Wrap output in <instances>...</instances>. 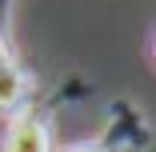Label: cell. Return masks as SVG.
Returning a JSON list of instances; mask_svg holds the SVG:
<instances>
[{
    "mask_svg": "<svg viewBox=\"0 0 156 152\" xmlns=\"http://www.w3.org/2000/svg\"><path fill=\"white\" fill-rule=\"evenodd\" d=\"M28 96H32V76L24 72L16 52H4L0 56V116H12L20 104H28Z\"/></svg>",
    "mask_w": 156,
    "mask_h": 152,
    "instance_id": "obj_3",
    "label": "cell"
},
{
    "mask_svg": "<svg viewBox=\"0 0 156 152\" xmlns=\"http://www.w3.org/2000/svg\"><path fill=\"white\" fill-rule=\"evenodd\" d=\"M52 152H104L96 140H72V144H64V148H52Z\"/></svg>",
    "mask_w": 156,
    "mask_h": 152,
    "instance_id": "obj_4",
    "label": "cell"
},
{
    "mask_svg": "<svg viewBox=\"0 0 156 152\" xmlns=\"http://www.w3.org/2000/svg\"><path fill=\"white\" fill-rule=\"evenodd\" d=\"M52 108L56 104H44L36 96H28V104H20L8 124H4V136H0V152H52L56 140H52Z\"/></svg>",
    "mask_w": 156,
    "mask_h": 152,
    "instance_id": "obj_1",
    "label": "cell"
},
{
    "mask_svg": "<svg viewBox=\"0 0 156 152\" xmlns=\"http://www.w3.org/2000/svg\"><path fill=\"white\" fill-rule=\"evenodd\" d=\"M104 152H144L148 140H152V128H148V116L140 112L136 100H108V112H104V124H100V136H92Z\"/></svg>",
    "mask_w": 156,
    "mask_h": 152,
    "instance_id": "obj_2",
    "label": "cell"
}]
</instances>
